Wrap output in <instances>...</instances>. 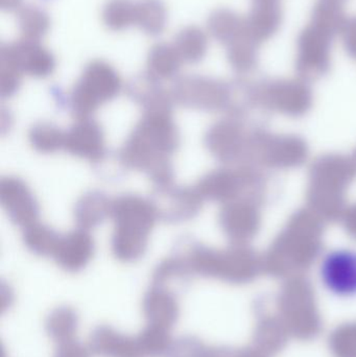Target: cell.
<instances>
[{"label": "cell", "instance_id": "cell-12", "mask_svg": "<svg viewBox=\"0 0 356 357\" xmlns=\"http://www.w3.org/2000/svg\"><path fill=\"white\" fill-rule=\"evenodd\" d=\"M291 335L279 316H263L254 329V348L265 356L280 354L288 345Z\"/></svg>", "mask_w": 356, "mask_h": 357}, {"label": "cell", "instance_id": "cell-11", "mask_svg": "<svg viewBox=\"0 0 356 357\" xmlns=\"http://www.w3.org/2000/svg\"><path fill=\"white\" fill-rule=\"evenodd\" d=\"M142 308L148 325L171 331L179 319L180 307L177 298L164 287L153 285L144 297Z\"/></svg>", "mask_w": 356, "mask_h": 357}, {"label": "cell", "instance_id": "cell-17", "mask_svg": "<svg viewBox=\"0 0 356 357\" xmlns=\"http://www.w3.org/2000/svg\"><path fill=\"white\" fill-rule=\"evenodd\" d=\"M66 134L63 133L58 127L49 123H39L31 128L29 132V142L38 152H56L64 148Z\"/></svg>", "mask_w": 356, "mask_h": 357}, {"label": "cell", "instance_id": "cell-5", "mask_svg": "<svg viewBox=\"0 0 356 357\" xmlns=\"http://www.w3.org/2000/svg\"><path fill=\"white\" fill-rule=\"evenodd\" d=\"M118 92L116 77L108 71L90 73L72 96V112L79 119H87L102 102Z\"/></svg>", "mask_w": 356, "mask_h": 357}, {"label": "cell", "instance_id": "cell-9", "mask_svg": "<svg viewBox=\"0 0 356 357\" xmlns=\"http://www.w3.org/2000/svg\"><path fill=\"white\" fill-rule=\"evenodd\" d=\"M196 189L171 188L161 189L153 205L157 214L167 220H185L194 218L200 208V199Z\"/></svg>", "mask_w": 356, "mask_h": 357}, {"label": "cell", "instance_id": "cell-20", "mask_svg": "<svg viewBox=\"0 0 356 357\" xmlns=\"http://www.w3.org/2000/svg\"><path fill=\"white\" fill-rule=\"evenodd\" d=\"M89 347H86L77 340L61 342L56 346L54 357H91Z\"/></svg>", "mask_w": 356, "mask_h": 357}, {"label": "cell", "instance_id": "cell-19", "mask_svg": "<svg viewBox=\"0 0 356 357\" xmlns=\"http://www.w3.org/2000/svg\"><path fill=\"white\" fill-rule=\"evenodd\" d=\"M208 348L194 337H183L173 342L165 357H207Z\"/></svg>", "mask_w": 356, "mask_h": 357}, {"label": "cell", "instance_id": "cell-14", "mask_svg": "<svg viewBox=\"0 0 356 357\" xmlns=\"http://www.w3.org/2000/svg\"><path fill=\"white\" fill-rule=\"evenodd\" d=\"M79 327V316L73 308L60 306L54 308L45 321L47 335L56 343L75 339Z\"/></svg>", "mask_w": 356, "mask_h": 357}, {"label": "cell", "instance_id": "cell-3", "mask_svg": "<svg viewBox=\"0 0 356 357\" xmlns=\"http://www.w3.org/2000/svg\"><path fill=\"white\" fill-rule=\"evenodd\" d=\"M278 316L291 337L302 342L313 341L323 331V320L311 287L302 282L288 284L277 303Z\"/></svg>", "mask_w": 356, "mask_h": 357}, {"label": "cell", "instance_id": "cell-4", "mask_svg": "<svg viewBox=\"0 0 356 357\" xmlns=\"http://www.w3.org/2000/svg\"><path fill=\"white\" fill-rule=\"evenodd\" d=\"M322 282L340 297L356 296V252L336 250L326 255L321 264Z\"/></svg>", "mask_w": 356, "mask_h": 357}, {"label": "cell", "instance_id": "cell-15", "mask_svg": "<svg viewBox=\"0 0 356 357\" xmlns=\"http://www.w3.org/2000/svg\"><path fill=\"white\" fill-rule=\"evenodd\" d=\"M138 347L142 357L165 356L173 344L169 329L148 325L137 337Z\"/></svg>", "mask_w": 356, "mask_h": 357}, {"label": "cell", "instance_id": "cell-7", "mask_svg": "<svg viewBox=\"0 0 356 357\" xmlns=\"http://www.w3.org/2000/svg\"><path fill=\"white\" fill-rule=\"evenodd\" d=\"M64 148L70 154L87 160L102 158L105 150V138L102 128L90 119H79L66 133Z\"/></svg>", "mask_w": 356, "mask_h": 357}, {"label": "cell", "instance_id": "cell-8", "mask_svg": "<svg viewBox=\"0 0 356 357\" xmlns=\"http://www.w3.org/2000/svg\"><path fill=\"white\" fill-rule=\"evenodd\" d=\"M93 253V239L82 229L60 237L52 256L63 270L75 273L83 270L89 264Z\"/></svg>", "mask_w": 356, "mask_h": 357}, {"label": "cell", "instance_id": "cell-10", "mask_svg": "<svg viewBox=\"0 0 356 357\" xmlns=\"http://www.w3.org/2000/svg\"><path fill=\"white\" fill-rule=\"evenodd\" d=\"M89 349L100 357H142L136 337L107 325L96 327L89 337Z\"/></svg>", "mask_w": 356, "mask_h": 357}, {"label": "cell", "instance_id": "cell-2", "mask_svg": "<svg viewBox=\"0 0 356 357\" xmlns=\"http://www.w3.org/2000/svg\"><path fill=\"white\" fill-rule=\"evenodd\" d=\"M111 216L116 225L112 239L115 257L123 262L140 259L158 218L155 206L137 195H123L112 202Z\"/></svg>", "mask_w": 356, "mask_h": 357}, {"label": "cell", "instance_id": "cell-21", "mask_svg": "<svg viewBox=\"0 0 356 357\" xmlns=\"http://www.w3.org/2000/svg\"><path fill=\"white\" fill-rule=\"evenodd\" d=\"M207 357H268L253 348L232 349L228 347H215L208 349Z\"/></svg>", "mask_w": 356, "mask_h": 357}, {"label": "cell", "instance_id": "cell-18", "mask_svg": "<svg viewBox=\"0 0 356 357\" xmlns=\"http://www.w3.org/2000/svg\"><path fill=\"white\" fill-rule=\"evenodd\" d=\"M328 346L334 357H356V322L336 327L330 333Z\"/></svg>", "mask_w": 356, "mask_h": 357}, {"label": "cell", "instance_id": "cell-6", "mask_svg": "<svg viewBox=\"0 0 356 357\" xmlns=\"http://www.w3.org/2000/svg\"><path fill=\"white\" fill-rule=\"evenodd\" d=\"M0 201L8 218L18 226L25 229L37 222L39 214L38 203L27 185L20 178H2Z\"/></svg>", "mask_w": 356, "mask_h": 357}, {"label": "cell", "instance_id": "cell-13", "mask_svg": "<svg viewBox=\"0 0 356 357\" xmlns=\"http://www.w3.org/2000/svg\"><path fill=\"white\" fill-rule=\"evenodd\" d=\"M112 212V202L100 192L84 195L75 206V216L77 225L83 230L95 228Z\"/></svg>", "mask_w": 356, "mask_h": 357}, {"label": "cell", "instance_id": "cell-16", "mask_svg": "<svg viewBox=\"0 0 356 357\" xmlns=\"http://www.w3.org/2000/svg\"><path fill=\"white\" fill-rule=\"evenodd\" d=\"M23 238L25 245L40 256L54 255L60 241V236L54 230L37 222L25 228Z\"/></svg>", "mask_w": 356, "mask_h": 357}, {"label": "cell", "instance_id": "cell-1", "mask_svg": "<svg viewBox=\"0 0 356 357\" xmlns=\"http://www.w3.org/2000/svg\"><path fill=\"white\" fill-rule=\"evenodd\" d=\"M179 144L171 111L146 112L121 151V160L132 169L146 172L160 185H171L173 167L169 156Z\"/></svg>", "mask_w": 356, "mask_h": 357}]
</instances>
